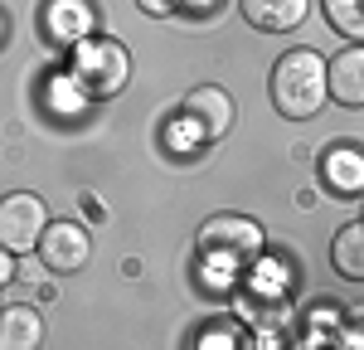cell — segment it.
<instances>
[{
	"mask_svg": "<svg viewBox=\"0 0 364 350\" xmlns=\"http://www.w3.org/2000/svg\"><path fill=\"white\" fill-rule=\"evenodd\" d=\"M267 97L287 122H306L316 117L331 97H326V58L316 49H287L267 73Z\"/></svg>",
	"mask_w": 364,
	"mask_h": 350,
	"instance_id": "6da1fadb",
	"label": "cell"
},
{
	"mask_svg": "<svg viewBox=\"0 0 364 350\" xmlns=\"http://www.w3.org/2000/svg\"><path fill=\"white\" fill-rule=\"evenodd\" d=\"M68 73L102 102V97H117L122 88L132 83V49L112 39V34H87L68 49Z\"/></svg>",
	"mask_w": 364,
	"mask_h": 350,
	"instance_id": "7a4b0ae2",
	"label": "cell"
},
{
	"mask_svg": "<svg viewBox=\"0 0 364 350\" xmlns=\"http://www.w3.org/2000/svg\"><path fill=\"white\" fill-rule=\"evenodd\" d=\"M262 248H267L262 224H257L252 214H233V209L209 214V219L199 224V233H195V253H199V258L228 262V267H238V272H243Z\"/></svg>",
	"mask_w": 364,
	"mask_h": 350,
	"instance_id": "3957f363",
	"label": "cell"
},
{
	"mask_svg": "<svg viewBox=\"0 0 364 350\" xmlns=\"http://www.w3.org/2000/svg\"><path fill=\"white\" fill-rule=\"evenodd\" d=\"M49 224V204L34 190H10L0 195V248H10L15 258H29L39 233Z\"/></svg>",
	"mask_w": 364,
	"mask_h": 350,
	"instance_id": "277c9868",
	"label": "cell"
},
{
	"mask_svg": "<svg viewBox=\"0 0 364 350\" xmlns=\"http://www.w3.org/2000/svg\"><path fill=\"white\" fill-rule=\"evenodd\" d=\"M180 117H185V122L199 132V142H204V146H214V142H224L228 132H233V122H238V102L228 97V88L199 83V88H190V92H185Z\"/></svg>",
	"mask_w": 364,
	"mask_h": 350,
	"instance_id": "5b68a950",
	"label": "cell"
},
{
	"mask_svg": "<svg viewBox=\"0 0 364 350\" xmlns=\"http://www.w3.org/2000/svg\"><path fill=\"white\" fill-rule=\"evenodd\" d=\"M34 258L49 272H78L92 258V233H87L83 219H49L39 243H34Z\"/></svg>",
	"mask_w": 364,
	"mask_h": 350,
	"instance_id": "8992f818",
	"label": "cell"
},
{
	"mask_svg": "<svg viewBox=\"0 0 364 350\" xmlns=\"http://www.w3.org/2000/svg\"><path fill=\"white\" fill-rule=\"evenodd\" d=\"M97 34V0H44L39 5V39L49 49H73Z\"/></svg>",
	"mask_w": 364,
	"mask_h": 350,
	"instance_id": "52a82bcc",
	"label": "cell"
},
{
	"mask_svg": "<svg viewBox=\"0 0 364 350\" xmlns=\"http://www.w3.org/2000/svg\"><path fill=\"white\" fill-rule=\"evenodd\" d=\"M326 97L336 107H364V44H345L336 58H326Z\"/></svg>",
	"mask_w": 364,
	"mask_h": 350,
	"instance_id": "ba28073f",
	"label": "cell"
},
{
	"mask_svg": "<svg viewBox=\"0 0 364 350\" xmlns=\"http://www.w3.org/2000/svg\"><path fill=\"white\" fill-rule=\"evenodd\" d=\"M321 185L340 195V200H355L364 195V156L355 142H336L321 151Z\"/></svg>",
	"mask_w": 364,
	"mask_h": 350,
	"instance_id": "9c48e42d",
	"label": "cell"
},
{
	"mask_svg": "<svg viewBox=\"0 0 364 350\" xmlns=\"http://www.w3.org/2000/svg\"><path fill=\"white\" fill-rule=\"evenodd\" d=\"M238 10L257 34H291L306 25L311 0H238Z\"/></svg>",
	"mask_w": 364,
	"mask_h": 350,
	"instance_id": "30bf717a",
	"label": "cell"
},
{
	"mask_svg": "<svg viewBox=\"0 0 364 350\" xmlns=\"http://www.w3.org/2000/svg\"><path fill=\"white\" fill-rule=\"evenodd\" d=\"M44 346V317L29 302H5L0 307V350H34Z\"/></svg>",
	"mask_w": 364,
	"mask_h": 350,
	"instance_id": "8fae6325",
	"label": "cell"
},
{
	"mask_svg": "<svg viewBox=\"0 0 364 350\" xmlns=\"http://www.w3.org/2000/svg\"><path fill=\"white\" fill-rule=\"evenodd\" d=\"M92 102H97V97H92V92H87V88L78 83L68 68L44 78V112L58 117V122H83Z\"/></svg>",
	"mask_w": 364,
	"mask_h": 350,
	"instance_id": "7c38bea8",
	"label": "cell"
},
{
	"mask_svg": "<svg viewBox=\"0 0 364 350\" xmlns=\"http://www.w3.org/2000/svg\"><path fill=\"white\" fill-rule=\"evenodd\" d=\"M331 262L345 282H364V224L350 219L345 229L331 238Z\"/></svg>",
	"mask_w": 364,
	"mask_h": 350,
	"instance_id": "4fadbf2b",
	"label": "cell"
},
{
	"mask_svg": "<svg viewBox=\"0 0 364 350\" xmlns=\"http://www.w3.org/2000/svg\"><path fill=\"white\" fill-rule=\"evenodd\" d=\"M321 15L345 44H364V0H321Z\"/></svg>",
	"mask_w": 364,
	"mask_h": 350,
	"instance_id": "5bb4252c",
	"label": "cell"
},
{
	"mask_svg": "<svg viewBox=\"0 0 364 350\" xmlns=\"http://www.w3.org/2000/svg\"><path fill=\"white\" fill-rule=\"evenodd\" d=\"M209 346H219V350H238V346H248V326L238 317H219V321H204L195 331V350H209Z\"/></svg>",
	"mask_w": 364,
	"mask_h": 350,
	"instance_id": "9a60e30c",
	"label": "cell"
},
{
	"mask_svg": "<svg viewBox=\"0 0 364 350\" xmlns=\"http://www.w3.org/2000/svg\"><path fill=\"white\" fill-rule=\"evenodd\" d=\"M166 146H175L180 156H195V151H204V142H199V132L185 122V117H175L166 127Z\"/></svg>",
	"mask_w": 364,
	"mask_h": 350,
	"instance_id": "2e32d148",
	"label": "cell"
},
{
	"mask_svg": "<svg viewBox=\"0 0 364 350\" xmlns=\"http://www.w3.org/2000/svg\"><path fill=\"white\" fill-rule=\"evenodd\" d=\"M141 15H151V20H170L175 15V0H136Z\"/></svg>",
	"mask_w": 364,
	"mask_h": 350,
	"instance_id": "e0dca14e",
	"label": "cell"
},
{
	"mask_svg": "<svg viewBox=\"0 0 364 350\" xmlns=\"http://www.w3.org/2000/svg\"><path fill=\"white\" fill-rule=\"evenodd\" d=\"M219 0H175V15H214Z\"/></svg>",
	"mask_w": 364,
	"mask_h": 350,
	"instance_id": "ac0fdd59",
	"label": "cell"
},
{
	"mask_svg": "<svg viewBox=\"0 0 364 350\" xmlns=\"http://www.w3.org/2000/svg\"><path fill=\"white\" fill-rule=\"evenodd\" d=\"M15 253H10V248H0V287H5V282H10V277H15Z\"/></svg>",
	"mask_w": 364,
	"mask_h": 350,
	"instance_id": "d6986e66",
	"label": "cell"
},
{
	"mask_svg": "<svg viewBox=\"0 0 364 350\" xmlns=\"http://www.w3.org/2000/svg\"><path fill=\"white\" fill-rule=\"evenodd\" d=\"M83 209H87V214H102V200H97L92 190H83Z\"/></svg>",
	"mask_w": 364,
	"mask_h": 350,
	"instance_id": "ffe728a7",
	"label": "cell"
},
{
	"mask_svg": "<svg viewBox=\"0 0 364 350\" xmlns=\"http://www.w3.org/2000/svg\"><path fill=\"white\" fill-rule=\"evenodd\" d=\"M5 34H10V20H5V10H0V44H5Z\"/></svg>",
	"mask_w": 364,
	"mask_h": 350,
	"instance_id": "44dd1931",
	"label": "cell"
}]
</instances>
